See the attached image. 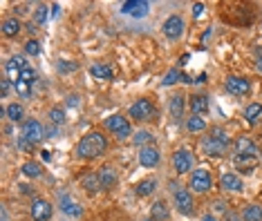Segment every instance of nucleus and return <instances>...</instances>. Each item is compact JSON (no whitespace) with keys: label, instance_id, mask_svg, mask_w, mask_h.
Masks as SVG:
<instances>
[{"label":"nucleus","instance_id":"39448f33","mask_svg":"<svg viewBox=\"0 0 262 221\" xmlns=\"http://www.w3.org/2000/svg\"><path fill=\"white\" fill-rule=\"evenodd\" d=\"M162 31L168 41H177V38H181V34H184V18L177 14L170 16V18H166V22H164Z\"/></svg>","mask_w":262,"mask_h":221},{"label":"nucleus","instance_id":"20e7f679","mask_svg":"<svg viewBox=\"0 0 262 221\" xmlns=\"http://www.w3.org/2000/svg\"><path fill=\"white\" fill-rule=\"evenodd\" d=\"M20 137L25 139V141H30L32 145H34V143H41V141L45 139V130H43L41 123L32 118V121H25V123H22Z\"/></svg>","mask_w":262,"mask_h":221},{"label":"nucleus","instance_id":"f3484780","mask_svg":"<svg viewBox=\"0 0 262 221\" xmlns=\"http://www.w3.org/2000/svg\"><path fill=\"white\" fill-rule=\"evenodd\" d=\"M202 150L206 152V154H211V156H220V154H224L226 152V145H222L220 141H215L213 137H206L202 141Z\"/></svg>","mask_w":262,"mask_h":221},{"label":"nucleus","instance_id":"5701e85b","mask_svg":"<svg viewBox=\"0 0 262 221\" xmlns=\"http://www.w3.org/2000/svg\"><path fill=\"white\" fill-rule=\"evenodd\" d=\"M90 72H92L94 78H101V81H110L112 78V70L103 63H94L92 67H90Z\"/></svg>","mask_w":262,"mask_h":221},{"label":"nucleus","instance_id":"4be33fe9","mask_svg":"<svg viewBox=\"0 0 262 221\" xmlns=\"http://www.w3.org/2000/svg\"><path fill=\"white\" fill-rule=\"evenodd\" d=\"M168 110H170V116L181 118V114H184V96L175 94L173 99H170V103H168Z\"/></svg>","mask_w":262,"mask_h":221},{"label":"nucleus","instance_id":"cd10ccee","mask_svg":"<svg viewBox=\"0 0 262 221\" xmlns=\"http://www.w3.org/2000/svg\"><path fill=\"white\" fill-rule=\"evenodd\" d=\"M204 128H206V123H204L202 116H191L189 121H186V130H189V132H202Z\"/></svg>","mask_w":262,"mask_h":221},{"label":"nucleus","instance_id":"9d476101","mask_svg":"<svg viewBox=\"0 0 262 221\" xmlns=\"http://www.w3.org/2000/svg\"><path fill=\"white\" fill-rule=\"evenodd\" d=\"M226 89L235 96H247L251 92V83L247 78H240V76H229L226 78Z\"/></svg>","mask_w":262,"mask_h":221},{"label":"nucleus","instance_id":"393cba45","mask_svg":"<svg viewBox=\"0 0 262 221\" xmlns=\"http://www.w3.org/2000/svg\"><path fill=\"white\" fill-rule=\"evenodd\" d=\"M244 118H247L249 123H258L262 118V105L260 103H251L244 110Z\"/></svg>","mask_w":262,"mask_h":221},{"label":"nucleus","instance_id":"c85d7f7f","mask_svg":"<svg viewBox=\"0 0 262 221\" xmlns=\"http://www.w3.org/2000/svg\"><path fill=\"white\" fill-rule=\"evenodd\" d=\"M22 174L30 177V179H36V177H41L43 174V170H41L38 163H25V166H22Z\"/></svg>","mask_w":262,"mask_h":221},{"label":"nucleus","instance_id":"412c9836","mask_svg":"<svg viewBox=\"0 0 262 221\" xmlns=\"http://www.w3.org/2000/svg\"><path fill=\"white\" fill-rule=\"evenodd\" d=\"M99 181H101V188H112L117 183V174L112 168H101L99 170Z\"/></svg>","mask_w":262,"mask_h":221},{"label":"nucleus","instance_id":"f8f14e48","mask_svg":"<svg viewBox=\"0 0 262 221\" xmlns=\"http://www.w3.org/2000/svg\"><path fill=\"white\" fill-rule=\"evenodd\" d=\"M175 206L181 214H191L193 212V197L189 190H175Z\"/></svg>","mask_w":262,"mask_h":221},{"label":"nucleus","instance_id":"37998d69","mask_svg":"<svg viewBox=\"0 0 262 221\" xmlns=\"http://www.w3.org/2000/svg\"><path fill=\"white\" fill-rule=\"evenodd\" d=\"M202 11H204V5L202 3L193 5V18H199V16H202Z\"/></svg>","mask_w":262,"mask_h":221},{"label":"nucleus","instance_id":"f704fd0d","mask_svg":"<svg viewBox=\"0 0 262 221\" xmlns=\"http://www.w3.org/2000/svg\"><path fill=\"white\" fill-rule=\"evenodd\" d=\"M14 87H16V92H18L20 96H25V99L32 94V85H30V83H25V81H18V83L14 85Z\"/></svg>","mask_w":262,"mask_h":221},{"label":"nucleus","instance_id":"2eb2a0df","mask_svg":"<svg viewBox=\"0 0 262 221\" xmlns=\"http://www.w3.org/2000/svg\"><path fill=\"white\" fill-rule=\"evenodd\" d=\"M220 185H222V190H226V192H240L242 190V179L233 172H226V174H222Z\"/></svg>","mask_w":262,"mask_h":221},{"label":"nucleus","instance_id":"6ab92c4d","mask_svg":"<svg viewBox=\"0 0 262 221\" xmlns=\"http://www.w3.org/2000/svg\"><path fill=\"white\" fill-rule=\"evenodd\" d=\"M20 20L18 18H7V20H3V36H7V38H14V36H18L20 34Z\"/></svg>","mask_w":262,"mask_h":221},{"label":"nucleus","instance_id":"423d86ee","mask_svg":"<svg viewBox=\"0 0 262 221\" xmlns=\"http://www.w3.org/2000/svg\"><path fill=\"white\" fill-rule=\"evenodd\" d=\"M148 9H150V5L146 0H126L121 5V14H128L133 18H144V16H148Z\"/></svg>","mask_w":262,"mask_h":221},{"label":"nucleus","instance_id":"0eeeda50","mask_svg":"<svg viewBox=\"0 0 262 221\" xmlns=\"http://www.w3.org/2000/svg\"><path fill=\"white\" fill-rule=\"evenodd\" d=\"M191 188L195 192H199V195H204V192L211 190V174H208V170L199 168V170H195V172L191 174Z\"/></svg>","mask_w":262,"mask_h":221},{"label":"nucleus","instance_id":"f257e3e1","mask_svg":"<svg viewBox=\"0 0 262 221\" xmlns=\"http://www.w3.org/2000/svg\"><path fill=\"white\" fill-rule=\"evenodd\" d=\"M106 150H108V141H106L103 134H99V132H90L88 137H83L76 145V154L81 159L101 156Z\"/></svg>","mask_w":262,"mask_h":221},{"label":"nucleus","instance_id":"1a4fd4ad","mask_svg":"<svg viewBox=\"0 0 262 221\" xmlns=\"http://www.w3.org/2000/svg\"><path fill=\"white\" fill-rule=\"evenodd\" d=\"M173 166L177 170V174H186L193 170V154L189 150H179L173 154Z\"/></svg>","mask_w":262,"mask_h":221},{"label":"nucleus","instance_id":"9b49d317","mask_svg":"<svg viewBox=\"0 0 262 221\" xmlns=\"http://www.w3.org/2000/svg\"><path fill=\"white\" fill-rule=\"evenodd\" d=\"M258 163H260V156H249V154H235L233 156V166L244 174H249L251 170L258 168Z\"/></svg>","mask_w":262,"mask_h":221},{"label":"nucleus","instance_id":"c03bdc74","mask_svg":"<svg viewBox=\"0 0 262 221\" xmlns=\"http://www.w3.org/2000/svg\"><path fill=\"white\" fill-rule=\"evenodd\" d=\"M45 137H47V139L56 137V128H47V130H45Z\"/></svg>","mask_w":262,"mask_h":221},{"label":"nucleus","instance_id":"79ce46f5","mask_svg":"<svg viewBox=\"0 0 262 221\" xmlns=\"http://www.w3.org/2000/svg\"><path fill=\"white\" fill-rule=\"evenodd\" d=\"M0 94H3V99L9 94V78H5V81H0Z\"/></svg>","mask_w":262,"mask_h":221},{"label":"nucleus","instance_id":"58836bf2","mask_svg":"<svg viewBox=\"0 0 262 221\" xmlns=\"http://www.w3.org/2000/svg\"><path fill=\"white\" fill-rule=\"evenodd\" d=\"M9 65H14V67H20V70H25V67H30L25 63V58H22V56H11V58L7 60Z\"/></svg>","mask_w":262,"mask_h":221},{"label":"nucleus","instance_id":"a19ab883","mask_svg":"<svg viewBox=\"0 0 262 221\" xmlns=\"http://www.w3.org/2000/svg\"><path fill=\"white\" fill-rule=\"evenodd\" d=\"M16 145H18V147H20V150H22V152H30V150H32V147H34V145L30 143V141H25V139H22V137H20L18 141H16Z\"/></svg>","mask_w":262,"mask_h":221},{"label":"nucleus","instance_id":"a18cd8bd","mask_svg":"<svg viewBox=\"0 0 262 221\" xmlns=\"http://www.w3.org/2000/svg\"><path fill=\"white\" fill-rule=\"evenodd\" d=\"M202 221H218V219H215L213 214H204V217H202Z\"/></svg>","mask_w":262,"mask_h":221},{"label":"nucleus","instance_id":"f03ea898","mask_svg":"<svg viewBox=\"0 0 262 221\" xmlns=\"http://www.w3.org/2000/svg\"><path fill=\"white\" fill-rule=\"evenodd\" d=\"M106 128L110 130L112 134H117V139H128L130 134H133V128H130V123H128V118L126 116H121V114H115V116H110V118H106Z\"/></svg>","mask_w":262,"mask_h":221},{"label":"nucleus","instance_id":"7ed1b4c3","mask_svg":"<svg viewBox=\"0 0 262 221\" xmlns=\"http://www.w3.org/2000/svg\"><path fill=\"white\" fill-rule=\"evenodd\" d=\"M128 114L133 118H139V121H150V118L155 116V105H152L148 99H139L130 105Z\"/></svg>","mask_w":262,"mask_h":221},{"label":"nucleus","instance_id":"72a5a7b5","mask_svg":"<svg viewBox=\"0 0 262 221\" xmlns=\"http://www.w3.org/2000/svg\"><path fill=\"white\" fill-rule=\"evenodd\" d=\"M49 118H52V123H56V125H63L65 123V112L61 110V107H54V110L49 112Z\"/></svg>","mask_w":262,"mask_h":221},{"label":"nucleus","instance_id":"e433bc0d","mask_svg":"<svg viewBox=\"0 0 262 221\" xmlns=\"http://www.w3.org/2000/svg\"><path fill=\"white\" fill-rule=\"evenodd\" d=\"M179 78H181V74H179L177 70H170L166 76H164V85H175V83L179 81Z\"/></svg>","mask_w":262,"mask_h":221},{"label":"nucleus","instance_id":"ddd939ff","mask_svg":"<svg viewBox=\"0 0 262 221\" xmlns=\"http://www.w3.org/2000/svg\"><path fill=\"white\" fill-rule=\"evenodd\" d=\"M139 163H141L144 168H155L157 163H159V150H157V147H152V145L141 147V152H139Z\"/></svg>","mask_w":262,"mask_h":221},{"label":"nucleus","instance_id":"c9c22d12","mask_svg":"<svg viewBox=\"0 0 262 221\" xmlns=\"http://www.w3.org/2000/svg\"><path fill=\"white\" fill-rule=\"evenodd\" d=\"M25 52L30 56H38V54H41V45H38V41H27L25 43Z\"/></svg>","mask_w":262,"mask_h":221},{"label":"nucleus","instance_id":"2f4dec72","mask_svg":"<svg viewBox=\"0 0 262 221\" xmlns=\"http://www.w3.org/2000/svg\"><path fill=\"white\" fill-rule=\"evenodd\" d=\"M150 141H152V134L146 132V130H139V132L133 137V143L135 145H141V147H144L146 143H150Z\"/></svg>","mask_w":262,"mask_h":221},{"label":"nucleus","instance_id":"aec40b11","mask_svg":"<svg viewBox=\"0 0 262 221\" xmlns=\"http://www.w3.org/2000/svg\"><path fill=\"white\" fill-rule=\"evenodd\" d=\"M61 210L65 214H70V217H81L83 210L78 203H74L72 199H67V197H61Z\"/></svg>","mask_w":262,"mask_h":221},{"label":"nucleus","instance_id":"ea45409f","mask_svg":"<svg viewBox=\"0 0 262 221\" xmlns=\"http://www.w3.org/2000/svg\"><path fill=\"white\" fill-rule=\"evenodd\" d=\"M59 72H63V74L76 72V65H74V63H67V60H61V63H59Z\"/></svg>","mask_w":262,"mask_h":221},{"label":"nucleus","instance_id":"b1692460","mask_svg":"<svg viewBox=\"0 0 262 221\" xmlns=\"http://www.w3.org/2000/svg\"><path fill=\"white\" fill-rule=\"evenodd\" d=\"M155 188H157V181L155 179H144L141 183H137L135 192L139 197H148V195H152V192H155Z\"/></svg>","mask_w":262,"mask_h":221},{"label":"nucleus","instance_id":"7c9ffc66","mask_svg":"<svg viewBox=\"0 0 262 221\" xmlns=\"http://www.w3.org/2000/svg\"><path fill=\"white\" fill-rule=\"evenodd\" d=\"M208 137H213L215 141H220L222 145H229V143H231V137H229V134H226L222 128H213V130H211Z\"/></svg>","mask_w":262,"mask_h":221},{"label":"nucleus","instance_id":"4c0bfd02","mask_svg":"<svg viewBox=\"0 0 262 221\" xmlns=\"http://www.w3.org/2000/svg\"><path fill=\"white\" fill-rule=\"evenodd\" d=\"M20 81H25V83H34L36 81V72L32 70V67H25V70H22V76H20Z\"/></svg>","mask_w":262,"mask_h":221},{"label":"nucleus","instance_id":"dca6fc26","mask_svg":"<svg viewBox=\"0 0 262 221\" xmlns=\"http://www.w3.org/2000/svg\"><path fill=\"white\" fill-rule=\"evenodd\" d=\"M235 154H249V156H258V145L251 139L240 137L235 139Z\"/></svg>","mask_w":262,"mask_h":221},{"label":"nucleus","instance_id":"4468645a","mask_svg":"<svg viewBox=\"0 0 262 221\" xmlns=\"http://www.w3.org/2000/svg\"><path fill=\"white\" fill-rule=\"evenodd\" d=\"M189 105H191L193 116H202V114H206V112H208V99L204 94H193L191 101H189Z\"/></svg>","mask_w":262,"mask_h":221},{"label":"nucleus","instance_id":"bb28decb","mask_svg":"<svg viewBox=\"0 0 262 221\" xmlns=\"http://www.w3.org/2000/svg\"><path fill=\"white\" fill-rule=\"evenodd\" d=\"M5 114H7L9 121H20L22 114H25V110H22V105H18V103H11V105L5 107Z\"/></svg>","mask_w":262,"mask_h":221},{"label":"nucleus","instance_id":"473e14b6","mask_svg":"<svg viewBox=\"0 0 262 221\" xmlns=\"http://www.w3.org/2000/svg\"><path fill=\"white\" fill-rule=\"evenodd\" d=\"M45 20H47V7H45V5H38V7H36V11H34V25H43V22Z\"/></svg>","mask_w":262,"mask_h":221},{"label":"nucleus","instance_id":"c756f323","mask_svg":"<svg viewBox=\"0 0 262 221\" xmlns=\"http://www.w3.org/2000/svg\"><path fill=\"white\" fill-rule=\"evenodd\" d=\"M83 185L88 188L90 192H96L101 188V181H99V174H88V177H83Z\"/></svg>","mask_w":262,"mask_h":221},{"label":"nucleus","instance_id":"6e6552de","mask_svg":"<svg viewBox=\"0 0 262 221\" xmlns=\"http://www.w3.org/2000/svg\"><path fill=\"white\" fill-rule=\"evenodd\" d=\"M52 203L45 199H34L32 201V217L34 221H49L52 219Z\"/></svg>","mask_w":262,"mask_h":221},{"label":"nucleus","instance_id":"a878e982","mask_svg":"<svg viewBox=\"0 0 262 221\" xmlns=\"http://www.w3.org/2000/svg\"><path fill=\"white\" fill-rule=\"evenodd\" d=\"M244 221H262V208L260 206H247L242 212Z\"/></svg>","mask_w":262,"mask_h":221},{"label":"nucleus","instance_id":"a211bd4d","mask_svg":"<svg viewBox=\"0 0 262 221\" xmlns=\"http://www.w3.org/2000/svg\"><path fill=\"white\" fill-rule=\"evenodd\" d=\"M150 219L152 221H168L170 219V210L164 201H155L150 208Z\"/></svg>","mask_w":262,"mask_h":221}]
</instances>
